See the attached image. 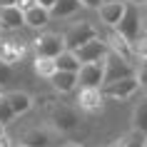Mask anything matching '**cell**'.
I'll return each instance as SVG.
<instances>
[{"instance_id": "6da1fadb", "label": "cell", "mask_w": 147, "mask_h": 147, "mask_svg": "<svg viewBox=\"0 0 147 147\" xmlns=\"http://www.w3.org/2000/svg\"><path fill=\"white\" fill-rule=\"evenodd\" d=\"M115 30L120 32L130 45L135 40H140V35H145V32H142V8L135 5V3H127L122 18H120V23L115 25Z\"/></svg>"}, {"instance_id": "7a4b0ae2", "label": "cell", "mask_w": 147, "mask_h": 147, "mask_svg": "<svg viewBox=\"0 0 147 147\" xmlns=\"http://www.w3.org/2000/svg\"><path fill=\"white\" fill-rule=\"evenodd\" d=\"M102 90V97L105 100H115V102H122V100H130L142 90L137 75H130V78H120V80H112V82H105L100 87Z\"/></svg>"}, {"instance_id": "3957f363", "label": "cell", "mask_w": 147, "mask_h": 147, "mask_svg": "<svg viewBox=\"0 0 147 147\" xmlns=\"http://www.w3.org/2000/svg\"><path fill=\"white\" fill-rule=\"evenodd\" d=\"M97 35H100V30H97L90 20H80V23H72L67 30L62 32V42H65L67 50H78L80 45L90 42V40L97 38Z\"/></svg>"}, {"instance_id": "277c9868", "label": "cell", "mask_w": 147, "mask_h": 147, "mask_svg": "<svg viewBox=\"0 0 147 147\" xmlns=\"http://www.w3.org/2000/svg\"><path fill=\"white\" fill-rule=\"evenodd\" d=\"M135 72H137V67L130 60H125L122 55H117L115 50H107V55H105V78H102V85L105 82H112V80H120V78H130Z\"/></svg>"}, {"instance_id": "5b68a950", "label": "cell", "mask_w": 147, "mask_h": 147, "mask_svg": "<svg viewBox=\"0 0 147 147\" xmlns=\"http://www.w3.org/2000/svg\"><path fill=\"white\" fill-rule=\"evenodd\" d=\"M32 42H35V55H42V57H57L65 50L62 35L57 32H40Z\"/></svg>"}, {"instance_id": "8992f818", "label": "cell", "mask_w": 147, "mask_h": 147, "mask_svg": "<svg viewBox=\"0 0 147 147\" xmlns=\"http://www.w3.org/2000/svg\"><path fill=\"white\" fill-rule=\"evenodd\" d=\"M110 45L105 42V38H92L90 42H85V45H80L78 50H75V55H78L80 62H102L105 60V55H107Z\"/></svg>"}, {"instance_id": "52a82bcc", "label": "cell", "mask_w": 147, "mask_h": 147, "mask_svg": "<svg viewBox=\"0 0 147 147\" xmlns=\"http://www.w3.org/2000/svg\"><path fill=\"white\" fill-rule=\"evenodd\" d=\"M105 78V60L102 62H82L78 70V82L82 87H102Z\"/></svg>"}, {"instance_id": "ba28073f", "label": "cell", "mask_w": 147, "mask_h": 147, "mask_svg": "<svg viewBox=\"0 0 147 147\" xmlns=\"http://www.w3.org/2000/svg\"><path fill=\"white\" fill-rule=\"evenodd\" d=\"M125 5H127V0H102L97 13H100V20L105 23V28H115L120 23V18L125 13Z\"/></svg>"}, {"instance_id": "9c48e42d", "label": "cell", "mask_w": 147, "mask_h": 147, "mask_svg": "<svg viewBox=\"0 0 147 147\" xmlns=\"http://www.w3.org/2000/svg\"><path fill=\"white\" fill-rule=\"evenodd\" d=\"M80 87V92H78V105L82 110H87V112H97V110L102 107V90L100 87H82V85H78Z\"/></svg>"}, {"instance_id": "30bf717a", "label": "cell", "mask_w": 147, "mask_h": 147, "mask_svg": "<svg viewBox=\"0 0 147 147\" xmlns=\"http://www.w3.org/2000/svg\"><path fill=\"white\" fill-rule=\"evenodd\" d=\"M107 30H110V32H107V38H105V42L110 45V50H115L117 55H122L125 60H130L132 65H135V60H137V57H135V53H132V45L115 30V28H107Z\"/></svg>"}, {"instance_id": "8fae6325", "label": "cell", "mask_w": 147, "mask_h": 147, "mask_svg": "<svg viewBox=\"0 0 147 147\" xmlns=\"http://www.w3.org/2000/svg\"><path fill=\"white\" fill-rule=\"evenodd\" d=\"M25 25V15L23 10L18 8V5H8V8H0V28H5V30H20Z\"/></svg>"}, {"instance_id": "7c38bea8", "label": "cell", "mask_w": 147, "mask_h": 147, "mask_svg": "<svg viewBox=\"0 0 147 147\" xmlns=\"http://www.w3.org/2000/svg\"><path fill=\"white\" fill-rule=\"evenodd\" d=\"M23 15H25V28H30V30H42V28L50 23V10L40 8L38 3H35L32 8L23 10Z\"/></svg>"}, {"instance_id": "4fadbf2b", "label": "cell", "mask_w": 147, "mask_h": 147, "mask_svg": "<svg viewBox=\"0 0 147 147\" xmlns=\"http://www.w3.org/2000/svg\"><path fill=\"white\" fill-rule=\"evenodd\" d=\"M47 82H53V87L57 92H72V90L80 85L78 82V72H67V70H55Z\"/></svg>"}, {"instance_id": "5bb4252c", "label": "cell", "mask_w": 147, "mask_h": 147, "mask_svg": "<svg viewBox=\"0 0 147 147\" xmlns=\"http://www.w3.org/2000/svg\"><path fill=\"white\" fill-rule=\"evenodd\" d=\"M53 120H55V127L62 132L72 130L75 125H78V112L72 107H67V105H57V107L53 110Z\"/></svg>"}, {"instance_id": "9a60e30c", "label": "cell", "mask_w": 147, "mask_h": 147, "mask_svg": "<svg viewBox=\"0 0 147 147\" xmlns=\"http://www.w3.org/2000/svg\"><path fill=\"white\" fill-rule=\"evenodd\" d=\"M5 97H8L10 107L15 110V115H25V112H30L32 105H35V100H32L28 92H20V90H13V92H5Z\"/></svg>"}, {"instance_id": "2e32d148", "label": "cell", "mask_w": 147, "mask_h": 147, "mask_svg": "<svg viewBox=\"0 0 147 147\" xmlns=\"http://www.w3.org/2000/svg\"><path fill=\"white\" fill-rule=\"evenodd\" d=\"M132 130L147 135V95H142L140 102L135 105V112H132Z\"/></svg>"}, {"instance_id": "e0dca14e", "label": "cell", "mask_w": 147, "mask_h": 147, "mask_svg": "<svg viewBox=\"0 0 147 147\" xmlns=\"http://www.w3.org/2000/svg\"><path fill=\"white\" fill-rule=\"evenodd\" d=\"M80 8H82L80 0H55L53 10H50V18H70V15H75Z\"/></svg>"}, {"instance_id": "ac0fdd59", "label": "cell", "mask_w": 147, "mask_h": 147, "mask_svg": "<svg viewBox=\"0 0 147 147\" xmlns=\"http://www.w3.org/2000/svg\"><path fill=\"white\" fill-rule=\"evenodd\" d=\"M80 65H82V62L78 60V55H75V50H67V47H65V50H62V53L57 55V57H55V67H57V70H67V72H78V70H80Z\"/></svg>"}, {"instance_id": "d6986e66", "label": "cell", "mask_w": 147, "mask_h": 147, "mask_svg": "<svg viewBox=\"0 0 147 147\" xmlns=\"http://www.w3.org/2000/svg\"><path fill=\"white\" fill-rule=\"evenodd\" d=\"M20 142H25L28 147H47V145H50V132H45V130H40V127H35V130L23 132Z\"/></svg>"}, {"instance_id": "ffe728a7", "label": "cell", "mask_w": 147, "mask_h": 147, "mask_svg": "<svg viewBox=\"0 0 147 147\" xmlns=\"http://www.w3.org/2000/svg\"><path fill=\"white\" fill-rule=\"evenodd\" d=\"M110 147H145V135L137 130H130L127 135H122L120 140H115Z\"/></svg>"}, {"instance_id": "44dd1931", "label": "cell", "mask_w": 147, "mask_h": 147, "mask_svg": "<svg viewBox=\"0 0 147 147\" xmlns=\"http://www.w3.org/2000/svg\"><path fill=\"white\" fill-rule=\"evenodd\" d=\"M32 67H35V72H38L40 78H45V80H50V75L57 70L55 67V57H42V55H35Z\"/></svg>"}, {"instance_id": "7402d4cb", "label": "cell", "mask_w": 147, "mask_h": 147, "mask_svg": "<svg viewBox=\"0 0 147 147\" xmlns=\"http://www.w3.org/2000/svg\"><path fill=\"white\" fill-rule=\"evenodd\" d=\"M15 110L10 107V102H8V97H5V95H3V100H0V122L3 125H10L13 122V120H15Z\"/></svg>"}, {"instance_id": "603a6c76", "label": "cell", "mask_w": 147, "mask_h": 147, "mask_svg": "<svg viewBox=\"0 0 147 147\" xmlns=\"http://www.w3.org/2000/svg\"><path fill=\"white\" fill-rule=\"evenodd\" d=\"M132 53L137 60H147V35H140V40L132 42Z\"/></svg>"}, {"instance_id": "cb8c5ba5", "label": "cell", "mask_w": 147, "mask_h": 147, "mask_svg": "<svg viewBox=\"0 0 147 147\" xmlns=\"http://www.w3.org/2000/svg\"><path fill=\"white\" fill-rule=\"evenodd\" d=\"M135 67H137V72H135V75H137L140 85L147 87V60H140V65H135Z\"/></svg>"}, {"instance_id": "d4e9b609", "label": "cell", "mask_w": 147, "mask_h": 147, "mask_svg": "<svg viewBox=\"0 0 147 147\" xmlns=\"http://www.w3.org/2000/svg\"><path fill=\"white\" fill-rule=\"evenodd\" d=\"M8 80H10V65L0 60V85H3V82H8Z\"/></svg>"}, {"instance_id": "484cf974", "label": "cell", "mask_w": 147, "mask_h": 147, "mask_svg": "<svg viewBox=\"0 0 147 147\" xmlns=\"http://www.w3.org/2000/svg\"><path fill=\"white\" fill-rule=\"evenodd\" d=\"M80 3H82V8H90V10H97V8H100V3H102V0H80Z\"/></svg>"}, {"instance_id": "4316f807", "label": "cell", "mask_w": 147, "mask_h": 147, "mask_svg": "<svg viewBox=\"0 0 147 147\" xmlns=\"http://www.w3.org/2000/svg\"><path fill=\"white\" fill-rule=\"evenodd\" d=\"M15 5H18L20 10H28V8H32V5H35V0H18Z\"/></svg>"}, {"instance_id": "83f0119b", "label": "cell", "mask_w": 147, "mask_h": 147, "mask_svg": "<svg viewBox=\"0 0 147 147\" xmlns=\"http://www.w3.org/2000/svg\"><path fill=\"white\" fill-rule=\"evenodd\" d=\"M0 147H13V137H10L8 132H5V135L0 137Z\"/></svg>"}, {"instance_id": "f1b7e54d", "label": "cell", "mask_w": 147, "mask_h": 147, "mask_svg": "<svg viewBox=\"0 0 147 147\" xmlns=\"http://www.w3.org/2000/svg\"><path fill=\"white\" fill-rule=\"evenodd\" d=\"M40 8H45V10H53V5H55V0H35Z\"/></svg>"}, {"instance_id": "f546056e", "label": "cell", "mask_w": 147, "mask_h": 147, "mask_svg": "<svg viewBox=\"0 0 147 147\" xmlns=\"http://www.w3.org/2000/svg\"><path fill=\"white\" fill-rule=\"evenodd\" d=\"M18 0H0V8H8V5H15Z\"/></svg>"}, {"instance_id": "4dcf8cb0", "label": "cell", "mask_w": 147, "mask_h": 147, "mask_svg": "<svg viewBox=\"0 0 147 147\" xmlns=\"http://www.w3.org/2000/svg\"><path fill=\"white\" fill-rule=\"evenodd\" d=\"M142 32L147 35V13H142Z\"/></svg>"}, {"instance_id": "1f68e13d", "label": "cell", "mask_w": 147, "mask_h": 147, "mask_svg": "<svg viewBox=\"0 0 147 147\" xmlns=\"http://www.w3.org/2000/svg\"><path fill=\"white\" fill-rule=\"evenodd\" d=\"M127 3H135V5H140V8H147V0H127Z\"/></svg>"}, {"instance_id": "d6a6232c", "label": "cell", "mask_w": 147, "mask_h": 147, "mask_svg": "<svg viewBox=\"0 0 147 147\" xmlns=\"http://www.w3.org/2000/svg\"><path fill=\"white\" fill-rule=\"evenodd\" d=\"M5 132H8V125H3V122H0V137H3Z\"/></svg>"}, {"instance_id": "836d02e7", "label": "cell", "mask_w": 147, "mask_h": 147, "mask_svg": "<svg viewBox=\"0 0 147 147\" xmlns=\"http://www.w3.org/2000/svg\"><path fill=\"white\" fill-rule=\"evenodd\" d=\"M62 147H82V145H78V142H67V145H62Z\"/></svg>"}, {"instance_id": "e575fe53", "label": "cell", "mask_w": 147, "mask_h": 147, "mask_svg": "<svg viewBox=\"0 0 147 147\" xmlns=\"http://www.w3.org/2000/svg\"><path fill=\"white\" fill-rule=\"evenodd\" d=\"M13 147H28L25 142H13Z\"/></svg>"}, {"instance_id": "d590c367", "label": "cell", "mask_w": 147, "mask_h": 147, "mask_svg": "<svg viewBox=\"0 0 147 147\" xmlns=\"http://www.w3.org/2000/svg\"><path fill=\"white\" fill-rule=\"evenodd\" d=\"M145 147H147V135H145Z\"/></svg>"}, {"instance_id": "8d00e7d4", "label": "cell", "mask_w": 147, "mask_h": 147, "mask_svg": "<svg viewBox=\"0 0 147 147\" xmlns=\"http://www.w3.org/2000/svg\"><path fill=\"white\" fill-rule=\"evenodd\" d=\"M0 100H3V92H0Z\"/></svg>"}]
</instances>
